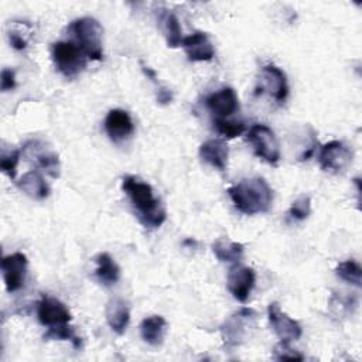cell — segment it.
Segmentation results:
<instances>
[{
  "label": "cell",
  "instance_id": "cell-1",
  "mask_svg": "<svg viewBox=\"0 0 362 362\" xmlns=\"http://www.w3.org/2000/svg\"><path fill=\"white\" fill-rule=\"evenodd\" d=\"M122 189L129 197L133 208L136 209L137 219L144 228H158L167 219L165 209L148 182H144L136 175H126L122 180Z\"/></svg>",
  "mask_w": 362,
  "mask_h": 362
},
{
  "label": "cell",
  "instance_id": "cell-2",
  "mask_svg": "<svg viewBox=\"0 0 362 362\" xmlns=\"http://www.w3.org/2000/svg\"><path fill=\"white\" fill-rule=\"evenodd\" d=\"M235 208L245 215L264 214L273 202V191L267 181L262 177L245 178L228 188Z\"/></svg>",
  "mask_w": 362,
  "mask_h": 362
},
{
  "label": "cell",
  "instance_id": "cell-3",
  "mask_svg": "<svg viewBox=\"0 0 362 362\" xmlns=\"http://www.w3.org/2000/svg\"><path fill=\"white\" fill-rule=\"evenodd\" d=\"M257 314L253 308L243 307L230 314L221 325V335L225 348L233 349L243 345L255 332Z\"/></svg>",
  "mask_w": 362,
  "mask_h": 362
},
{
  "label": "cell",
  "instance_id": "cell-4",
  "mask_svg": "<svg viewBox=\"0 0 362 362\" xmlns=\"http://www.w3.org/2000/svg\"><path fill=\"white\" fill-rule=\"evenodd\" d=\"M69 31L75 38V44L83 51L88 59L102 61L103 28L93 17H81L69 24Z\"/></svg>",
  "mask_w": 362,
  "mask_h": 362
},
{
  "label": "cell",
  "instance_id": "cell-5",
  "mask_svg": "<svg viewBox=\"0 0 362 362\" xmlns=\"http://www.w3.org/2000/svg\"><path fill=\"white\" fill-rule=\"evenodd\" d=\"M51 55L55 68L66 78H75L86 68L88 58L74 41L54 42Z\"/></svg>",
  "mask_w": 362,
  "mask_h": 362
},
{
  "label": "cell",
  "instance_id": "cell-6",
  "mask_svg": "<svg viewBox=\"0 0 362 362\" xmlns=\"http://www.w3.org/2000/svg\"><path fill=\"white\" fill-rule=\"evenodd\" d=\"M247 140L259 158L264 160L270 165H277L281 157L280 143L269 126L262 123L253 124L247 133Z\"/></svg>",
  "mask_w": 362,
  "mask_h": 362
},
{
  "label": "cell",
  "instance_id": "cell-7",
  "mask_svg": "<svg viewBox=\"0 0 362 362\" xmlns=\"http://www.w3.org/2000/svg\"><path fill=\"white\" fill-rule=\"evenodd\" d=\"M23 157L35 168L47 173L52 178L59 177V158L58 154L42 140L33 139L24 143L21 148Z\"/></svg>",
  "mask_w": 362,
  "mask_h": 362
},
{
  "label": "cell",
  "instance_id": "cell-8",
  "mask_svg": "<svg viewBox=\"0 0 362 362\" xmlns=\"http://www.w3.org/2000/svg\"><path fill=\"white\" fill-rule=\"evenodd\" d=\"M269 95L277 103H283L288 96L287 76L283 69L274 64H266L260 68L255 95Z\"/></svg>",
  "mask_w": 362,
  "mask_h": 362
},
{
  "label": "cell",
  "instance_id": "cell-9",
  "mask_svg": "<svg viewBox=\"0 0 362 362\" xmlns=\"http://www.w3.org/2000/svg\"><path fill=\"white\" fill-rule=\"evenodd\" d=\"M351 148L341 140H331L325 143L318 154V163L322 171L339 173L348 168L352 163Z\"/></svg>",
  "mask_w": 362,
  "mask_h": 362
},
{
  "label": "cell",
  "instance_id": "cell-10",
  "mask_svg": "<svg viewBox=\"0 0 362 362\" xmlns=\"http://www.w3.org/2000/svg\"><path fill=\"white\" fill-rule=\"evenodd\" d=\"M27 256L21 252L7 255L1 259V273L7 293H14L23 287L27 274Z\"/></svg>",
  "mask_w": 362,
  "mask_h": 362
},
{
  "label": "cell",
  "instance_id": "cell-11",
  "mask_svg": "<svg viewBox=\"0 0 362 362\" xmlns=\"http://www.w3.org/2000/svg\"><path fill=\"white\" fill-rule=\"evenodd\" d=\"M256 283V274L252 267L235 264L229 269L226 286L229 293L240 303H246Z\"/></svg>",
  "mask_w": 362,
  "mask_h": 362
},
{
  "label": "cell",
  "instance_id": "cell-12",
  "mask_svg": "<svg viewBox=\"0 0 362 362\" xmlns=\"http://www.w3.org/2000/svg\"><path fill=\"white\" fill-rule=\"evenodd\" d=\"M37 317L38 321L48 328L65 325L72 318L68 307L61 300L49 296H42L38 301Z\"/></svg>",
  "mask_w": 362,
  "mask_h": 362
},
{
  "label": "cell",
  "instance_id": "cell-13",
  "mask_svg": "<svg viewBox=\"0 0 362 362\" xmlns=\"http://www.w3.org/2000/svg\"><path fill=\"white\" fill-rule=\"evenodd\" d=\"M267 317L269 322L276 332V335L280 338V341L284 342H291L300 339L303 334L301 325L288 317L277 303H270L267 307Z\"/></svg>",
  "mask_w": 362,
  "mask_h": 362
},
{
  "label": "cell",
  "instance_id": "cell-14",
  "mask_svg": "<svg viewBox=\"0 0 362 362\" xmlns=\"http://www.w3.org/2000/svg\"><path fill=\"white\" fill-rule=\"evenodd\" d=\"M205 105L216 119H228L239 110V98L233 88L225 86L208 95Z\"/></svg>",
  "mask_w": 362,
  "mask_h": 362
},
{
  "label": "cell",
  "instance_id": "cell-15",
  "mask_svg": "<svg viewBox=\"0 0 362 362\" xmlns=\"http://www.w3.org/2000/svg\"><path fill=\"white\" fill-rule=\"evenodd\" d=\"M105 132L115 143L127 140L134 133V123L130 115L123 109H112L105 117Z\"/></svg>",
  "mask_w": 362,
  "mask_h": 362
},
{
  "label": "cell",
  "instance_id": "cell-16",
  "mask_svg": "<svg viewBox=\"0 0 362 362\" xmlns=\"http://www.w3.org/2000/svg\"><path fill=\"white\" fill-rule=\"evenodd\" d=\"M182 48L187 54L188 61L191 62H204L211 61L215 55L214 45L204 31H195L188 37L182 38Z\"/></svg>",
  "mask_w": 362,
  "mask_h": 362
},
{
  "label": "cell",
  "instance_id": "cell-17",
  "mask_svg": "<svg viewBox=\"0 0 362 362\" xmlns=\"http://www.w3.org/2000/svg\"><path fill=\"white\" fill-rule=\"evenodd\" d=\"M199 157L202 158V161L208 163L214 168L225 171L229 157V148L226 141L221 139H211L204 141L199 147Z\"/></svg>",
  "mask_w": 362,
  "mask_h": 362
},
{
  "label": "cell",
  "instance_id": "cell-18",
  "mask_svg": "<svg viewBox=\"0 0 362 362\" xmlns=\"http://www.w3.org/2000/svg\"><path fill=\"white\" fill-rule=\"evenodd\" d=\"M106 321L113 332L117 335L124 334L130 321V310L127 303L119 297L109 300L106 304Z\"/></svg>",
  "mask_w": 362,
  "mask_h": 362
},
{
  "label": "cell",
  "instance_id": "cell-19",
  "mask_svg": "<svg viewBox=\"0 0 362 362\" xmlns=\"http://www.w3.org/2000/svg\"><path fill=\"white\" fill-rule=\"evenodd\" d=\"M20 191H23L27 197L41 201L49 195V185L44 180V177L37 170H30L16 182Z\"/></svg>",
  "mask_w": 362,
  "mask_h": 362
},
{
  "label": "cell",
  "instance_id": "cell-20",
  "mask_svg": "<svg viewBox=\"0 0 362 362\" xmlns=\"http://www.w3.org/2000/svg\"><path fill=\"white\" fill-rule=\"evenodd\" d=\"M167 332V321L161 315H150L140 324V335L151 346L163 344Z\"/></svg>",
  "mask_w": 362,
  "mask_h": 362
},
{
  "label": "cell",
  "instance_id": "cell-21",
  "mask_svg": "<svg viewBox=\"0 0 362 362\" xmlns=\"http://www.w3.org/2000/svg\"><path fill=\"white\" fill-rule=\"evenodd\" d=\"M158 23L161 27V31L165 37V42L170 48H177L182 44V30L180 25V21L177 16L173 11L161 10L158 16Z\"/></svg>",
  "mask_w": 362,
  "mask_h": 362
},
{
  "label": "cell",
  "instance_id": "cell-22",
  "mask_svg": "<svg viewBox=\"0 0 362 362\" xmlns=\"http://www.w3.org/2000/svg\"><path fill=\"white\" fill-rule=\"evenodd\" d=\"M95 262H96L95 276L103 286H112L119 281L120 269L109 253H106V252L99 253L95 257Z\"/></svg>",
  "mask_w": 362,
  "mask_h": 362
},
{
  "label": "cell",
  "instance_id": "cell-23",
  "mask_svg": "<svg viewBox=\"0 0 362 362\" xmlns=\"http://www.w3.org/2000/svg\"><path fill=\"white\" fill-rule=\"evenodd\" d=\"M212 252L219 262L238 263L243 257L245 246L228 238H219L212 243Z\"/></svg>",
  "mask_w": 362,
  "mask_h": 362
},
{
  "label": "cell",
  "instance_id": "cell-24",
  "mask_svg": "<svg viewBox=\"0 0 362 362\" xmlns=\"http://www.w3.org/2000/svg\"><path fill=\"white\" fill-rule=\"evenodd\" d=\"M335 274L341 280H344L355 287H361V284H362V267L356 260L349 259V260H344V262L338 263V266L335 267Z\"/></svg>",
  "mask_w": 362,
  "mask_h": 362
},
{
  "label": "cell",
  "instance_id": "cell-25",
  "mask_svg": "<svg viewBox=\"0 0 362 362\" xmlns=\"http://www.w3.org/2000/svg\"><path fill=\"white\" fill-rule=\"evenodd\" d=\"M44 339L49 341V339H55V341H71L75 349H79L82 345L81 338L75 334L74 328L68 324L65 325H59V327H52L48 328L47 332L44 334Z\"/></svg>",
  "mask_w": 362,
  "mask_h": 362
},
{
  "label": "cell",
  "instance_id": "cell-26",
  "mask_svg": "<svg viewBox=\"0 0 362 362\" xmlns=\"http://www.w3.org/2000/svg\"><path fill=\"white\" fill-rule=\"evenodd\" d=\"M21 157V150L18 148H4L0 157V170L10 178L14 180L17 174V165Z\"/></svg>",
  "mask_w": 362,
  "mask_h": 362
},
{
  "label": "cell",
  "instance_id": "cell-27",
  "mask_svg": "<svg viewBox=\"0 0 362 362\" xmlns=\"http://www.w3.org/2000/svg\"><path fill=\"white\" fill-rule=\"evenodd\" d=\"M214 126L218 130V133L222 134L225 139H235L240 136L246 129L242 120H229V119H216V117H214Z\"/></svg>",
  "mask_w": 362,
  "mask_h": 362
},
{
  "label": "cell",
  "instance_id": "cell-28",
  "mask_svg": "<svg viewBox=\"0 0 362 362\" xmlns=\"http://www.w3.org/2000/svg\"><path fill=\"white\" fill-rule=\"evenodd\" d=\"M310 214H311V201L305 195L298 197L291 204V206L288 209V215L294 221H304V219H307L310 216Z\"/></svg>",
  "mask_w": 362,
  "mask_h": 362
},
{
  "label": "cell",
  "instance_id": "cell-29",
  "mask_svg": "<svg viewBox=\"0 0 362 362\" xmlns=\"http://www.w3.org/2000/svg\"><path fill=\"white\" fill-rule=\"evenodd\" d=\"M355 305H356V301L352 297H344V296L334 294L329 300V307L335 310L337 315H346V314L352 313Z\"/></svg>",
  "mask_w": 362,
  "mask_h": 362
},
{
  "label": "cell",
  "instance_id": "cell-30",
  "mask_svg": "<svg viewBox=\"0 0 362 362\" xmlns=\"http://www.w3.org/2000/svg\"><path fill=\"white\" fill-rule=\"evenodd\" d=\"M274 359L277 361H303L304 355L290 346V342L280 341L274 346Z\"/></svg>",
  "mask_w": 362,
  "mask_h": 362
},
{
  "label": "cell",
  "instance_id": "cell-31",
  "mask_svg": "<svg viewBox=\"0 0 362 362\" xmlns=\"http://www.w3.org/2000/svg\"><path fill=\"white\" fill-rule=\"evenodd\" d=\"M16 88V74L13 69L10 68H3L1 71V83H0V89L1 92H7Z\"/></svg>",
  "mask_w": 362,
  "mask_h": 362
},
{
  "label": "cell",
  "instance_id": "cell-32",
  "mask_svg": "<svg viewBox=\"0 0 362 362\" xmlns=\"http://www.w3.org/2000/svg\"><path fill=\"white\" fill-rule=\"evenodd\" d=\"M8 40H10V44L14 49L17 51H23L27 48V40L17 31H10L8 34Z\"/></svg>",
  "mask_w": 362,
  "mask_h": 362
},
{
  "label": "cell",
  "instance_id": "cell-33",
  "mask_svg": "<svg viewBox=\"0 0 362 362\" xmlns=\"http://www.w3.org/2000/svg\"><path fill=\"white\" fill-rule=\"evenodd\" d=\"M157 102L160 105H168L173 102V90L167 86H158L157 89Z\"/></svg>",
  "mask_w": 362,
  "mask_h": 362
},
{
  "label": "cell",
  "instance_id": "cell-34",
  "mask_svg": "<svg viewBox=\"0 0 362 362\" xmlns=\"http://www.w3.org/2000/svg\"><path fill=\"white\" fill-rule=\"evenodd\" d=\"M140 66H141V71L143 74L151 81V82H157V75H156V71L147 65H144L143 62H140Z\"/></svg>",
  "mask_w": 362,
  "mask_h": 362
}]
</instances>
